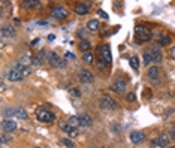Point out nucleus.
<instances>
[{
  "mask_svg": "<svg viewBox=\"0 0 175 148\" xmlns=\"http://www.w3.org/2000/svg\"><path fill=\"white\" fill-rule=\"evenodd\" d=\"M58 126H60V129H61L63 132H66V133H69V132L72 130V126H69V123H63V121H61Z\"/></svg>",
  "mask_w": 175,
  "mask_h": 148,
  "instance_id": "obj_24",
  "label": "nucleus"
},
{
  "mask_svg": "<svg viewBox=\"0 0 175 148\" xmlns=\"http://www.w3.org/2000/svg\"><path fill=\"white\" fill-rule=\"evenodd\" d=\"M171 138H172V139H175V127L171 130Z\"/></svg>",
  "mask_w": 175,
  "mask_h": 148,
  "instance_id": "obj_36",
  "label": "nucleus"
},
{
  "mask_svg": "<svg viewBox=\"0 0 175 148\" xmlns=\"http://www.w3.org/2000/svg\"><path fill=\"white\" fill-rule=\"evenodd\" d=\"M67 123H69V126H72V127H80L81 126V120H80V115H72V117H69V120H67Z\"/></svg>",
  "mask_w": 175,
  "mask_h": 148,
  "instance_id": "obj_15",
  "label": "nucleus"
},
{
  "mask_svg": "<svg viewBox=\"0 0 175 148\" xmlns=\"http://www.w3.org/2000/svg\"><path fill=\"white\" fill-rule=\"evenodd\" d=\"M83 57H84V60H86L87 63H93V54H91L90 51H88V52H84Z\"/></svg>",
  "mask_w": 175,
  "mask_h": 148,
  "instance_id": "obj_28",
  "label": "nucleus"
},
{
  "mask_svg": "<svg viewBox=\"0 0 175 148\" xmlns=\"http://www.w3.org/2000/svg\"><path fill=\"white\" fill-rule=\"evenodd\" d=\"M151 61H153V58H151V54H150V51L144 52V54H142V65H144V66H148Z\"/></svg>",
  "mask_w": 175,
  "mask_h": 148,
  "instance_id": "obj_21",
  "label": "nucleus"
},
{
  "mask_svg": "<svg viewBox=\"0 0 175 148\" xmlns=\"http://www.w3.org/2000/svg\"><path fill=\"white\" fill-rule=\"evenodd\" d=\"M157 145H160V147H168V145H169V136H168V135H160V138L157 139Z\"/></svg>",
  "mask_w": 175,
  "mask_h": 148,
  "instance_id": "obj_18",
  "label": "nucleus"
},
{
  "mask_svg": "<svg viewBox=\"0 0 175 148\" xmlns=\"http://www.w3.org/2000/svg\"><path fill=\"white\" fill-rule=\"evenodd\" d=\"M2 130H3L5 133L15 132V130H17V123L12 121V120H3V121H2Z\"/></svg>",
  "mask_w": 175,
  "mask_h": 148,
  "instance_id": "obj_6",
  "label": "nucleus"
},
{
  "mask_svg": "<svg viewBox=\"0 0 175 148\" xmlns=\"http://www.w3.org/2000/svg\"><path fill=\"white\" fill-rule=\"evenodd\" d=\"M23 6L24 8H35V6H41V2H38V0H24Z\"/></svg>",
  "mask_w": 175,
  "mask_h": 148,
  "instance_id": "obj_20",
  "label": "nucleus"
},
{
  "mask_svg": "<svg viewBox=\"0 0 175 148\" xmlns=\"http://www.w3.org/2000/svg\"><path fill=\"white\" fill-rule=\"evenodd\" d=\"M111 90H112L114 93H124V91H126V84H124V81H123V79H117V81L111 85Z\"/></svg>",
  "mask_w": 175,
  "mask_h": 148,
  "instance_id": "obj_8",
  "label": "nucleus"
},
{
  "mask_svg": "<svg viewBox=\"0 0 175 148\" xmlns=\"http://www.w3.org/2000/svg\"><path fill=\"white\" fill-rule=\"evenodd\" d=\"M144 138H145V135H144L142 132H132V133H130V139H132V142H133V144L141 142Z\"/></svg>",
  "mask_w": 175,
  "mask_h": 148,
  "instance_id": "obj_13",
  "label": "nucleus"
},
{
  "mask_svg": "<svg viewBox=\"0 0 175 148\" xmlns=\"http://www.w3.org/2000/svg\"><path fill=\"white\" fill-rule=\"evenodd\" d=\"M171 148H175V147H171Z\"/></svg>",
  "mask_w": 175,
  "mask_h": 148,
  "instance_id": "obj_39",
  "label": "nucleus"
},
{
  "mask_svg": "<svg viewBox=\"0 0 175 148\" xmlns=\"http://www.w3.org/2000/svg\"><path fill=\"white\" fill-rule=\"evenodd\" d=\"M130 66L133 69H138L139 68V60H138V57H132L130 58Z\"/></svg>",
  "mask_w": 175,
  "mask_h": 148,
  "instance_id": "obj_27",
  "label": "nucleus"
},
{
  "mask_svg": "<svg viewBox=\"0 0 175 148\" xmlns=\"http://www.w3.org/2000/svg\"><path fill=\"white\" fill-rule=\"evenodd\" d=\"M15 115H17L18 118H21V120H26V118H27V114H26V111H23V109H17V111H15Z\"/></svg>",
  "mask_w": 175,
  "mask_h": 148,
  "instance_id": "obj_25",
  "label": "nucleus"
},
{
  "mask_svg": "<svg viewBox=\"0 0 175 148\" xmlns=\"http://www.w3.org/2000/svg\"><path fill=\"white\" fill-rule=\"evenodd\" d=\"M38 42H39V39H35V40L32 42V45H38Z\"/></svg>",
  "mask_w": 175,
  "mask_h": 148,
  "instance_id": "obj_38",
  "label": "nucleus"
},
{
  "mask_svg": "<svg viewBox=\"0 0 175 148\" xmlns=\"http://www.w3.org/2000/svg\"><path fill=\"white\" fill-rule=\"evenodd\" d=\"M100 108L102 109H106V111H115L118 108V103L114 99H111L109 96H103L100 99Z\"/></svg>",
  "mask_w": 175,
  "mask_h": 148,
  "instance_id": "obj_3",
  "label": "nucleus"
},
{
  "mask_svg": "<svg viewBox=\"0 0 175 148\" xmlns=\"http://www.w3.org/2000/svg\"><path fill=\"white\" fill-rule=\"evenodd\" d=\"M70 94H72V96H75V97H80V96H81V93H80V90H78V88H72V90H70Z\"/></svg>",
  "mask_w": 175,
  "mask_h": 148,
  "instance_id": "obj_30",
  "label": "nucleus"
},
{
  "mask_svg": "<svg viewBox=\"0 0 175 148\" xmlns=\"http://www.w3.org/2000/svg\"><path fill=\"white\" fill-rule=\"evenodd\" d=\"M99 15H100L102 18H105V20H108V14H105L103 11H99Z\"/></svg>",
  "mask_w": 175,
  "mask_h": 148,
  "instance_id": "obj_34",
  "label": "nucleus"
},
{
  "mask_svg": "<svg viewBox=\"0 0 175 148\" xmlns=\"http://www.w3.org/2000/svg\"><path fill=\"white\" fill-rule=\"evenodd\" d=\"M169 54H171V57H172V58H175V46H172V48H171Z\"/></svg>",
  "mask_w": 175,
  "mask_h": 148,
  "instance_id": "obj_35",
  "label": "nucleus"
},
{
  "mask_svg": "<svg viewBox=\"0 0 175 148\" xmlns=\"http://www.w3.org/2000/svg\"><path fill=\"white\" fill-rule=\"evenodd\" d=\"M61 144H64L66 147H69V148H75V144H73L70 139H66V138H64V139H61Z\"/></svg>",
  "mask_w": 175,
  "mask_h": 148,
  "instance_id": "obj_29",
  "label": "nucleus"
},
{
  "mask_svg": "<svg viewBox=\"0 0 175 148\" xmlns=\"http://www.w3.org/2000/svg\"><path fill=\"white\" fill-rule=\"evenodd\" d=\"M93 79H94V76L90 71H81L80 72V81L83 84H90V82H93Z\"/></svg>",
  "mask_w": 175,
  "mask_h": 148,
  "instance_id": "obj_9",
  "label": "nucleus"
},
{
  "mask_svg": "<svg viewBox=\"0 0 175 148\" xmlns=\"http://www.w3.org/2000/svg\"><path fill=\"white\" fill-rule=\"evenodd\" d=\"M150 54H151V58H153V61H154V63H160V61H162V58H163L162 51H160L159 48H156V46H153V48L150 49Z\"/></svg>",
  "mask_w": 175,
  "mask_h": 148,
  "instance_id": "obj_10",
  "label": "nucleus"
},
{
  "mask_svg": "<svg viewBox=\"0 0 175 148\" xmlns=\"http://www.w3.org/2000/svg\"><path fill=\"white\" fill-rule=\"evenodd\" d=\"M126 100H129V102H130V100H135V94H133V93L127 94V96H126Z\"/></svg>",
  "mask_w": 175,
  "mask_h": 148,
  "instance_id": "obj_33",
  "label": "nucleus"
},
{
  "mask_svg": "<svg viewBox=\"0 0 175 148\" xmlns=\"http://www.w3.org/2000/svg\"><path fill=\"white\" fill-rule=\"evenodd\" d=\"M15 36V32L12 27H3L2 29V39H6V37H14Z\"/></svg>",
  "mask_w": 175,
  "mask_h": 148,
  "instance_id": "obj_16",
  "label": "nucleus"
},
{
  "mask_svg": "<svg viewBox=\"0 0 175 148\" xmlns=\"http://www.w3.org/2000/svg\"><path fill=\"white\" fill-rule=\"evenodd\" d=\"M66 57H67V58H69V57L73 58V54H72V52H66Z\"/></svg>",
  "mask_w": 175,
  "mask_h": 148,
  "instance_id": "obj_37",
  "label": "nucleus"
},
{
  "mask_svg": "<svg viewBox=\"0 0 175 148\" xmlns=\"http://www.w3.org/2000/svg\"><path fill=\"white\" fill-rule=\"evenodd\" d=\"M51 15H52V18L61 20V18H67L69 12H67L66 9H63V8H54L52 12H51Z\"/></svg>",
  "mask_w": 175,
  "mask_h": 148,
  "instance_id": "obj_7",
  "label": "nucleus"
},
{
  "mask_svg": "<svg viewBox=\"0 0 175 148\" xmlns=\"http://www.w3.org/2000/svg\"><path fill=\"white\" fill-rule=\"evenodd\" d=\"M88 11H90L88 3H78V5L75 6V12H77V14H80V15H86Z\"/></svg>",
  "mask_w": 175,
  "mask_h": 148,
  "instance_id": "obj_12",
  "label": "nucleus"
},
{
  "mask_svg": "<svg viewBox=\"0 0 175 148\" xmlns=\"http://www.w3.org/2000/svg\"><path fill=\"white\" fill-rule=\"evenodd\" d=\"M36 117H38V120L42 121V123H52V121L55 120V114L48 111V109H45V108L36 109Z\"/></svg>",
  "mask_w": 175,
  "mask_h": 148,
  "instance_id": "obj_1",
  "label": "nucleus"
},
{
  "mask_svg": "<svg viewBox=\"0 0 175 148\" xmlns=\"http://www.w3.org/2000/svg\"><path fill=\"white\" fill-rule=\"evenodd\" d=\"M46 60H48V63H49V66H51V68H61L63 60L58 57V54H55V52H48Z\"/></svg>",
  "mask_w": 175,
  "mask_h": 148,
  "instance_id": "obj_4",
  "label": "nucleus"
},
{
  "mask_svg": "<svg viewBox=\"0 0 175 148\" xmlns=\"http://www.w3.org/2000/svg\"><path fill=\"white\" fill-rule=\"evenodd\" d=\"M159 43H160V45H169V43H171V37L169 36H162L160 37V40H159Z\"/></svg>",
  "mask_w": 175,
  "mask_h": 148,
  "instance_id": "obj_26",
  "label": "nucleus"
},
{
  "mask_svg": "<svg viewBox=\"0 0 175 148\" xmlns=\"http://www.w3.org/2000/svg\"><path fill=\"white\" fill-rule=\"evenodd\" d=\"M8 141H11V136L6 135V133H3L2 135V142H8Z\"/></svg>",
  "mask_w": 175,
  "mask_h": 148,
  "instance_id": "obj_32",
  "label": "nucleus"
},
{
  "mask_svg": "<svg viewBox=\"0 0 175 148\" xmlns=\"http://www.w3.org/2000/svg\"><path fill=\"white\" fill-rule=\"evenodd\" d=\"M80 48H81V51H83V52H88V51H90V48H91V43H90L88 40H83V42L80 43Z\"/></svg>",
  "mask_w": 175,
  "mask_h": 148,
  "instance_id": "obj_23",
  "label": "nucleus"
},
{
  "mask_svg": "<svg viewBox=\"0 0 175 148\" xmlns=\"http://www.w3.org/2000/svg\"><path fill=\"white\" fill-rule=\"evenodd\" d=\"M80 120H81V126H84V127H90V126L93 124V120L88 117L87 114H83V115H80Z\"/></svg>",
  "mask_w": 175,
  "mask_h": 148,
  "instance_id": "obj_17",
  "label": "nucleus"
},
{
  "mask_svg": "<svg viewBox=\"0 0 175 148\" xmlns=\"http://www.w3.org/2000/svg\"><path fill=\"white\" fill-rule=\"evenodd\" d=\"M148 78L153 82H159V68L157 66H151L148 71Z\"/></svg>",
  "mask_w": 175,
  "mask_h": 148,
  "instance_id": "obj_11",
  "label": "nucleus"
},
{
  "mask_svg": "<svg viewBox=\"0 0 175 148\" xmlns=\"http://www.w3.org/2000/svg\"><path fill=\"white\" fill-rule=\"evenodd\" d=\"M20 63H21L23 66H27V68H29V66L33 63V58H30L29 55H23V57H21V60H20Z\"/></svg>",
  "mask_w": 175,
  "mask_h": 148,
  "instance_id": "obj_22",
  "label": "nucleus"
},
{
  "mask_svg": "<svg viewBox=\"0 0 175 148\" xmlns=\"http://www.w3.org/2000/svg\"><path fill=\"white\" fill-rule=\"evenodd\" d=\"M135 35H136V39L139 42H148L151 39V32L147 27H142V26H138L135 29Z\"/></svg>",
  "mask_w": 175,
  "mask_h": 148,
  "instance_id": "obj_2",
  "label": "nucleus"
},
{
  "mask_svg": "<svg viewBox=\"0 0 175 148\" xmlns=\"http://www.w3.org/2000/svg\"><path fill=\"white\" fill-rule=\"evenodd\" d=\"M106 65H108V63H106L105 60H102V58H99V60H97V66H99V68H105Z\"/></svg>",
  "mask_w": 175,
  "mask_h": 148,
  "instance_id": "obj_31",
  "label": "nucleus"
},
{
  "mask_svg": "<svg viewBox=\"0 0 175 148\" xmlns=\"http://www.w3.org/2000/svg\"><path fill=\"white\" fill-rule=\"evenodd\" d=\"M45 57H48V55H46V52H45V51H41V52L38 54V57H35V58H33V65H36V66L44 65V63H45Z\"/></svg>",
  "mask_w": 175,
  "mask_h": 148,
  "instance_id": "obj_14",
  "label": "nucleus"
},
{
  "mask_svg": "<svg viewBox=\"0 0 175 148\" xmlns=\"http://www.w3.org/2000/svg\"><path fill=\"white\" fill-rule=\"evenodd\" d=\"M87 29L90 32H96L97 29H99V21L96 20V18H93V20H90L87 24Z\"/></svg>",
  "mask_w": 175,
  "mask_h": 148,
  "instance_id": "obj_19",
  "label": "nucleus"
},
{
  "mask_svg": "<svg viewBox=\"0 0 175 148\" xmlns=\"http://www.w3.org/2000/svg\"><path fill=\"white\" fill-rule=\"evenodd\" d=\"M99 52H100V58H102V60H105L108 65L112 61L111 49H109V46H108V45H102V46H100V49H99Z\"/></svg>",
  "mask_w": 175,
  "mask_h": 148,
  "instance_id": "obj_5",
  "label": "nucleus"
}]
</instances>
